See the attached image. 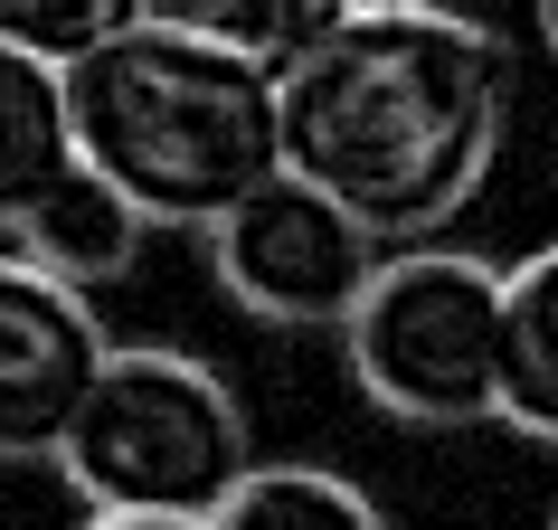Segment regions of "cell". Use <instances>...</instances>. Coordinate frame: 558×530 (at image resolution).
I'll return each instance as SVG.
<instances>
[{
	"label": "cell",
	"instance_id": "5bb4252c",
	"mask_svg": "<svg viewBox=\"0 0 558 530\" xmlns=\"http://www.w3.org/2000/svg\"><path fill=\"white\" fill-rule=\"evenodd\" d=\"M323 10H341V20H360V10H408V0H323Z\"/></svg>",
	"mask_w": 558,
	"mask_h": 530
},
{
	"label": "cell",
	"instance_id": "30bf717a",
	"mask_svg": "<svg viewBox=\"0 0 558 530\" xmlns=\"http://www.w3.org/2000/svg\"><path fill=\"white\" fill-rule=\"evenodd\" d=\"M501 426L558 445V246L511 265V351H501Z\"/></svg>",
	"mask_w": 558,
	"mask_h": 530
},
{
	"label": "cell",
	"instance_id": "9c48e42d",
	"mask_svg": "<svg viewBox=\"0 0 558 530\" xmlns=\"http://www.w3.org/2000/svg\"><path fill=\"white\" fill-rule=\"evenodd\" d=\"M143 20L199 38V48H228V58L265 67V76H294L331 38L341 10H323V0H143Z\"/></svg>",
	"mask_w": 558,
	"mask_h": 530
},
{
	"label": "cell",
	"instance_id": "ba28073f",
	"mask_svg": "<svg viewBox=\"0 0 558 530\" xmlns=\"http://www.w3.org/2000/svg\"><path fill=\"white\" fill-rule=\"evenodd\" d=\"M143 237H151V218L123 200L114 180H105V171H76V180H58V190L29 208L20 256L48 265V275L76 285V294H95V285H123V275H133Z\"/></svg>",
	"mask_w": 558,
	"mask_h": 530
},
{
	"label": "cell",
	"instance_id": "4fadbf2b",
	"mask_svg": "<svg viewBox=\"0 0 558 530\" xmlns=\"http://www.w3.org/2000/svg\"><path fill=\"white\" fill-rule=\"evenodd\" d=\"M76 530H199V521H114V511H95V521H76Z\"/></svg>",
	"mask_w": 558,
	"mask_h": 530
},
{
	"label": "cell",
	"instance_id": "8992f818",
	"mask_svg": "<svg viewBox=\"0 0 558 530\" xmlns=\"http://www.w3.org/2000/svg\"><path fill=\"white\" fill-rule=\"evenodd\" d=\"M105 360H114V341L95 323V294L58 285L48 265L10 246L0 256V465L58 455L105 380Z\"/></svg>",
	"mask_w": 558,
	"mask_h": 530
},
{
	"label": "cell",
	"instance_id": "2e32d148",
	"mask_svg": "<svg viewBox=\"0 0 558 530\" xmlns=\"http://www.w3.org/2000/svg\"><path fill=\"white\" fill-rule=\"evenodd\" d=\"M549 530H558V521H549Z\"/></svg>",
	"mask_w": 558,
	"mask_h": 530
},
{
	"label": "cell",
	"instance_id": "7c38bea8",
	"mask_svg": "<svg viewBox=\"0 0 558 530\" xmlns=\"http://www.w3.org/2000/svg\"><path fill=\"white\" fill-rule=\"evenodd\" d=\"M133 20H143V0H0V38L48 67H76L86 48L123 38Z\"/></svg>",
	"mask_w": 558,
	"mask_h": 530
},
{
	"label": "cell",
	"instance_id": "6da1fadb",
	"mask_svg": "<svg viewBox=\"0 0 558 530\" xmlns=\"http://www.w3.org/2000/svg\"><path fill=\"white\" fill-rule=\"evenodd\" d=\"M511 58L436 0L331 20V38L284 76V161L360 228L398 246H436L501 161Z\"/></svg>",
	"mask_w": 558,
	"mask_h": 530
},
{
	"label": "cell",
	"instance_id": "277c9868",
	"mask_svg": "<svg viewBox=\"0 0 558 530\" xmlns=\"http://www.w3.org/2000/svg\"><path fill=\"white\" fill-rule=\"evenodd\" d=\"M341 341L360 398L398 426H501L511 265H483L464 246H398Z\"/></svg>",
	"mask_w": 558,
	"mask_h": 530
},
{
	"label": "cell",
	"instance_id": "3957f363",
	"mask_svg": "<svg viewBox=\"0 0 558 530\" xmlns=\"http://www.w3.org/2000/svg\"><path fill=\"white\" fill-rule=\"evenodd\" d=\"M66 483L114 521H218L256 483V426L190 351H114L58 445Z\"/></svg>",
	"mask_w": 558,
	"mask_h": 530
},
{
	"label": "cell",
	"instance_id": "7a4b0ae2",
	"mask_svg": "<svg viewBox=\"0 0 558 530\" xmlns=\"http://www.w3.org/2000/svg\"><path fill=\"white\" fill-rule=\"evenodd\" d=\"M66 115H76L86 171H105L151 228H218L294 171L284 76L151 20L66 67Z\"/></svg>",
	"mask_w": 558,
	"mask_h": 530
},
{
	"label": "cell",
	"instance_id": "9a60e30c",
	"mask_svg": "<svg viewBox=\"0 0 558 530\" xmlns=\"http://www.w3.org/2000/svg\"><path fill=\"white\" fill-rule=\"evenodd\" d=\"M539 10V38H549V58H558V0H530Z\"/></svg>",
	"mask_w": 558,
	"mask_h": 530
},
{
	"label": "cell",
	"instance_id": "8fae6325",
	"mask_svg": "<svg viewBox=\"0 0 558 530\" xmlns=\"http://www.w3.org/2000/svg\"><path fill=\"white\" fill-rule=\"evenodd\" d=\"M208 530H388V511L360 493L351 473L323 465H256V483L218 511Z\"/></svg>",
	"mask_w": 558,
	"mask_h": 530
},
{
	"label": "cell",
	"instance_id": "5b68a950",
	"mask_svg": "<svg viewBox=\"0 0 558 530\" xmlns=\"http://www.w3.org/2000/svg\"><path fill=\"white\" fill-rule=\"evenodd\" d=\"M208 265H218L228 303H246L256 323L323 332V323H351L360 313V294L379 285L388 246L341 200H323L303 171H284L275 190H256L236 218L208 228Z\"/></svg>",
	"mask_w": 558,
	"mask_h": 530
},
{
	"label": "cell",
	"instance_id": "52a82bcc",
	"mask_svg": "<svg viewBox=\"0 0 558 530\" xmlns=\"http://www.w3.org/2000/svg\"><path fill=\"white\" fill-rule=\"evenodd\" d=\"M76 171H86V152H76V115H66V67L0 38V228L20 237L29 208Z\"/></svg>",
	"mask_w": 558,
	"mask_h": 530
}]
</instances>
